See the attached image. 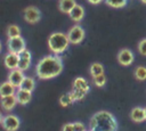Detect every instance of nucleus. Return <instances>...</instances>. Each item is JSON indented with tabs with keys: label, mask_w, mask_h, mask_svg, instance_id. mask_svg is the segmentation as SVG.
I'll return each mask as SVG.
<instances>
[{
	"label": "nucleus",
	"mask_w": 146,
	"mask_h": 131,
	"mask_svg": "<svg viewBox=\"0 0 146 131\" xmlns=\"http://www.w3.org/2000/svg\"><path fill=\"white\" fill-rule=\"evenodd\" d=\"M106 76H105V74H102V75H98V76H95L94 77V83H95V85L96 87H98V88H103L105 84H106Z\"/></svg>",
	"instance_id": "25"
},
{
	"label": "nucleus",
	"mask_w": 146,
	"mask_h": 131,
	"mask_svg": "<svg viewBox=\"0 0 146 131\" xmlns=\"http://www.w3.org/2000/svg\"><path fill=\"white\" fill-rule=\"evenodd\" d=\"M70 93H71V96H72V98H73V100H74V101L83 99V98H84V96L87 95L86 92L80 91V90H75V89H72V91H71Z\"/></svg>",
	"instance_id": "26"
},
{
	"label": "nucleus",
	"mask_w": 146,
	"mask_h": 131,
	"mask_svg": "<svg viewBox=\"0 0 146 131\" xmlns=\"http://www.w3.org/2000/svg\"><path fill=\"white\" fill-rule=\"evenodd\" d=\"M0 104H1V107H2L5 110L10 112V110H13L14 107L16 106L17 100H16L15 95H11V96H7V97H1Z\"/></svg>",
	"instance_id": "13"
},
{
	"label": "nucleus",
	"mask_w": 146,
	"mask_h": 131,
	"mask_svg": "<svg viewBox=\"0 0 146 131\" xmlns=\"http://www.w3.org/2000/svg\"><path fill=\"white\" fill-rule=\"evenodd\" d=\"M130 118L136 123L145 121V109L143 107H133L130 112Z\"/></svg>",
	"instance_id": "15"
},
{
	"label": "nucleus",
	"mask_w": 146,
	"mask_h": 131,
	"mask_svg": "<svg viewBox=\"0 0 146 131\" xmlns=\"http://www.w3.org/2000/svg\"><path fill=\"white\" fill-rule=\"evenodd\" d=\"M140 1H141L143 3H146V0H140Z\"/></svg>",
	"instance_id": "34"
},
{
	"label": "nucleus",
	"mask_w": 146,
	"mask_h": 131,
	"mask_svg": "<svg viewBox=\"0 0 146 131\" xmlns=\"http://www.w3.org/2000/svg\"><path fill=\"white\" fill-rule=\"evenodd\" d=\"M75 6H76L75 0H59V2H58V8L64 14H70V11Z\"/></svg>",
	"instance_id": "18"
},
{
	"label": "nucleus",
	"mask_w": 146,
	"mask_h": 131,
	"mask_svg": "<svg viewBox=\"0 0 146 131\" xmlns=\"http://www.w3.org/2000/svg\"><path fill=\"white\" fill-rule=\"evenodd\" d=\"M16 93V88L8 81H5L0 84V97H7Z\"/></svg>",
	"instance_id": "16"
},
{
	"label": "nucleus",
	"mask_w": 146,
	"mask_h": 131,
	"mask_svg": "<svg viewBox=\"0 0 146 131\" xmlns=\"http://www.w3.org/2000/svg\"><path fill=\"white\" fill-rule=\"evenodd\" d=\"M62 131H74L73 123H65L62 128Z\"/></svg>",
	"instance_id": "29"
},
{
	"label": "nucleus",
	"mask_w": 146,
	"mask_h": 131,
	"mask_svg": "<svg viewBox=\"0 0 146 131\" xmlns=\"http://www.w3.org/2000/svg\"><path fill=\"white\" fill-rule=\"evenodd\" d=\"M35 88V81L33 77H30V76H25L23 83L21 84L19 89H23V90H26V91H30L32 92Z\"/></svg>",
	"instance_id": "19"
},
{
	"label": "nucleus",
	"mask_w": 146,
	"mask_h": 131,
	"mask_svg": "<svg viewBox=\"0 0 146 131\" xmlns=\"http://www.w3.org/2000/svg\"><path fill=\"white\" fill-rule=\"evenodd\" d=\"M1 125H2L3 130H6V131H17L21 125V120L18 116H16L14 114H8V115L3 116Z\"/></svg>",
	"instance_id": "6"
},
{
	"label": "nucleus",
	"mask_w": 146,
	"mask_h": 131,
	"mask_svg": "<svg viewBox=\"0 0 146 131\" xmlns=\"http://www.w3.org/2000/svg\"><path fill=\"white\" fill-rule=\"evenodd\" d=\"M68 44H70V41H68L67 34L65 33L54 32L48 38V47L55 55L63 54L68 48Z\"/></svg>",
	"instance_id": "3"
},
{
	"label": "nucleus",
	"mask_w": 146,
	"mask_h": 131,
	"mask_svg": "<svg viewBox=\"0 0 146 131\" xmlns=\"http://www.w3.org/2000/svg\"><path fill=\"white\" fill-rule=\"evenodd\" d=\"M1 49H2V43H1V41H0V51H1Z\"/></svg>",
	"instance_id": "32"
},
{
	"label": "nucleus",
	"mask_w": 146,
	"mask_h": 131,
	"mask_svg": "<svg viewBox=\"0 0 146 131\" xmlns=\"http://www.w3.org/2000/svg\"><path fill=\"white\" fill-rule=\"evenodd\" d=\"M73 103H74V100H73V98H72V96H71L70 92L63 93V95L60 96V98H59V104H60L63 107H66V106H68V105H71V104H73Z\"/></svg>",
	"instance_id": "23"
},
{
	"label": "nucleus",
	"mask_w": 146,
	"mask_h": 131,
	"mask_svg": "<svg viewBox=\"0 0 146 131\" xmlns=\"http://www.w3.org/2000/svg\"><path fill=\"white\" fill-rule=\"evenodd\" d=\"M6 33H7L8 39L16 38V36H21V28H19V26H18V25L10 24V25H8V26H7Z\"/></svg>",
	"instance_id": "20"
},
{
	"label": "nucleus",
	"mask_w": 146,
	"mask_h": 131,
	"mask_svg": "<svg viewBox=\"0 0 146 131\" xmlns=\"http://www.w3.org/2000/svg\"><path fill=\"white\" fill-rule=\"evenodd\" d=\"M137 48H138V51H139V54H140V55L146 56V38L139 41V43H138V47H137Z\"/></svg>",
	"instance_id": "27"
},
{
	"label": "nucleus",
	"mask_w": 146,
	"mask_h": 131,
	"mask_svg": "<svg viewBox=\"0 0 146 131\" xmlns=\"http://www.w3.org/2000/svg\"><path fill=\"white\" fill-rule=\"evenodd\" d=\"M73 128H74V131H87L86 125L82 122H74Z\"/></svg>",
	"instance_id": "28"
},
{
	"label": "nucleus",
	"mask_w": 146,
	"mask_h": 131,
	"mask_svg": "<svg viewBox=\"0 0 146 131\" xmlns=\"http://www.w3.org/2000/svg\"><path fill=\"white\" fill-rule=\"evenodd\" d=\"M87 131H91V130H87Z\"/></svg>",
	"instance_id": "35"
},
{
	"label": "nucleus",
	"mask_w": 146,
	"mask_h": 131,
	"mask_svg": "<svg viewBox=\"0 0 146 131\" xmlns=\"http://www.w3.org/2000/svg\"><path fill=\"white\" fill-rule=\"evenodd\" d=\"M2 120H3V115H2V113L0 112V124L2 123Z\"/></svg>",
	"instance_id": "31"
},
{
	"label": "nucleus",
	"mask_w": 146,
	"mask_h": 131,
	"mask_svg": "<svg viewBox=\"0 0 146 131\" xmlns=\"http://www.w3.org/2000/svg\"><path fill=\"white\" fill-rule=\"evenodd\" d=\"M15 97H16L17 104H21V105H27V104L31 101V99H32V92L18 88V89L16 90Z\"/></svg>",
	"instance_id": "12"
},
{
	"label": "nucleus",
	"mask_w": 146,
	"mask_h": 131,
	"mask_svg": "<svg viewBox=\"0 0 146 131\" xmlns=\"http://www.w3.org/2000/svg\"><path fill=\"white\" fill-rule=\"evenodd\" d=\"M18 58H19V62H18V69L21 71H26L29 69V67L31 66V60H32V55L31 52L25 49L24 51H22L21 54H18Z\"/></svg>",
	"instance_id": "10"
},
{
	"label": "nucleus",
	"mask_w": 146,
	"mask_h": 131,
	"mask_svg": "<svg viewBox=\"0 0 146 131\" xmlns=\"http://www.w3.org/2000/svg\"><path fill=\"white\" fill-rule=\"evenodd\" d=\"M86 36V32L83 30V27L79 24H75L73 25L68 32H67V38H68V41L70 43H73V44H79L83 41Z\"/></svg>",
	"instance_id": "4"
},
{
	"label": "nucleus",
	"mask_w": 146,
	"mask_h": 131,
	"mask_svg": "<svg viewBox=\"0 0 146 131\" xmlns=\"http://www.w3.org/2000/svg\"><path fill=\"white\" fill-rule=\"evenodd\" d=\"M68 16H70V18H71L73 22L79 23V22L82 21V18L84 17V8H83L81 5H78V3H76V6L70 11Z\"/></svg>",
	"instance_id": "14"
},
{
	"label": "nucleus",
	"mask_w": 146,
	"mask_h": 131,
	"mask_svg": "<svg viewBox=\"0 0 146 131\" xmlns=\"http://www.w3.org/2000/svg\"><path fill=\"white\" fill-rule=\"evenodd\" d=\"M7 47H8V51L15 52V54L18 55V54H21L22 51H24L26 49V43H25V40L23 39V36L21 35V36L8 39Z\"/></svg>",
	"instance_id": "5"
},
{
	"label": "nucleus",
	"mask_w": 146,
	"mask_h": 131,
	"mask_svg": "<svg viewBox=\"0 0 146 131\" xmlns=\"http://www.w3.org/2000/svg\"><path fill=\"white\" fill-rule=\"evenodd\" d=\"M18 62H19V58H18V55L15 54V52H10L8 51L3 58V63H5V66L8 68V69H16L18 68Z\"/></svg>",
	"instance_id": "11"
},
{
	"label": "nucleus",
	"mask_w": 146,
	"mask_h": 131,
	"mask_svg": "<svg viewBox=\"0 0 146 131\" xmlns=\"http://www.w3.org/2000/svg\"><path fill=\"white\" fill-rule=\"evenodd\" d=\"M72 87H73V89L83 91V92H86V93H87V92L89 91V89H90V88H89V84H88V82H87V80H86L84 77H81V76L74 79Z\"/></svg>",
	"instance_id": "17"
},
{
	"label": "nucleus",
	"mask_w": 146,
	"mask_h": 131,
	"mask_svg": "<svg viewBox=\"0 0 146 131\" xmlns=\"http://www.w3.org/2000/svg\"><path fill=\"white\" fill-rule=\"evenodd\" d=\"M128 0H105L106 5L112 8H122L127 5Z\"/></svg>",
	"instance_id": "24"
},
{
	"label": "nucleus",
	"mask_w": 146,
	"mask_h": 131,
	"mask_svg": "<svg viewBox=\"0 0 146 131\" xmlns=\"http://www.w3.org/2000/svg\"><path fill=\"white\" fill-rule=\"evenodd\" d=\"M89 72H90V75L92 77L98 76V75H102V74H104V66L100 63H92L90 65Z\"/></svg>",
	"instance_id": "21"
},
{
	"label": "nucleus",
	"mask_w": 146,
	"mask_h": 131,
	"mask_svg": "<svg viewBox=\"0 0 146 131\" xmlns=\"http://www.w3.org/2000/svg\"><path fill=\"white\" fill-rule=\"evenodd\" d=\"M24 19L30 24H35L41 19V11L34 6H29L24 9Z\"/></svg>",
	"instance_id": "7"
},
{
	"label": "nucleus",
	"mask_w": 146,
	"mask_h": 131,
	"mask_svg": "<svg viewBox=\"0 0 146 131\" xmlns=\"http://www.w3.org/2000/svg\"><path fill=\"white\" fill-rule=\"evenodd\" d=\"M62 58L57 55H47L35 66V74L41 80H49L58 76L63 71Z\"/></svg>",
	"instance_id": "1"
},
{
	"label": "nucleus",
	"mask_w": 146,
	"mask_h": 131,
	"mask_svg": "<svg viewBox=\"0 0 146 131\" xmlns=\"http://www.w3.org/2000/svg\"><path fill=\"white\" fill-rule=\"evenodd\" d=\"M8 82H10L15 88H19L21 84L23 83L24 79H25V75H24V72L16 68V69H11L8 74V77H7Z\"/></svg>",
	"instance_id": "9"
},
{
	"label": "nucleus",
	"mask_w": 146,
	"mask_h": 131,
	"mask_svg": "<svg viewBox=\"0 0 146 131\" xmlns=\"http://www.w3.org/2000/svg\"><path fill=\"white\" fill-rule=\"evenodd\" d=\"M133 75L139 81L146 80V67L145 66H137L133 71Z\"/></svg>",
	"instance_id": "22"
},
{
	"label": "nucleus",
	"mask_w": 146,
	"mask_h": 131,
	"mask_svg": "<svg viewBox=\"0 0 146 131\" xmlns=\"http://www.w3.org/2000/svg\"><path fill=\"white\" fill-rule=\"evenodd\" d=\"M116 58H117L119 64H121L122 66H130L132 64V62H133L135 56H133V54H132V51L130 49L124 48V49H121L117 52Z\"/></svg>",
	"instance_id": "8"
},
{
	"label": "nucleus",
	"mask_w": 146,
	"mask_h": 131,
	"mask_svg": "<svg viewBox=\"0 0 146 131\" xmlns=\"http://www.w3.org/2000/svg\"><path fill=\"white\" fill-rule=\"evenodd\" d=\"M89 3H91V5H99L102 1H104V0H87Z\"/></svg>",
	"instance_id": "30"
},
{
	"label": "nucleus",
	"mask_w": 146,
	"mask_h": 131,
	"mask_svg": "<svg viewBox=\"0 0 146 131\" xmlns=\"http://www.w3.org/2000/svg\"><path fill=\"white\" fill-rule=\"evenodd\" d=\"M89 128L91 131H116L117 121L111 112L99 110L91 116Z\"/></svg>",
	"instance_id": "2"
},
{
	"label": "nucleus",
	"mask_w": 146,
	"mask_h": 131,
	"mask_svg": "<svg viewBox=\"0 0 146 131\" xmlns=\"http://www.w3.org/2000/svg\"><path fill=\"white\" fill-rule=\"evenodd\" d=\"M144 109H145V121H146V107H145Z\"/></svg>",
	"instance_id": "33"
}]
</instances>
